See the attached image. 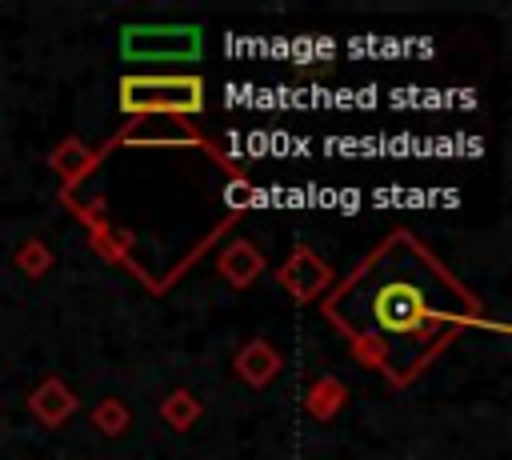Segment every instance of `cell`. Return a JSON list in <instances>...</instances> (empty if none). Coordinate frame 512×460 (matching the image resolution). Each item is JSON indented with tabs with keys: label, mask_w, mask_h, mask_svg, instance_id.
<instances>
[{
	"label": "cell",
	"mask_w": 512,
	"mask_h": 460,
	"mask_svg": "<svg viewBox=\"0 0 512 460\" xmlns=\"http://www.w3.org/2000/svg\"><path fill=\"white\" fill-rule=\"evenodd\" d=\"M276 280H280V288H284L296 304H312V300H320V296L332 288V268H328L308 244H296V248L288 252V260L276 268Z\"/></svg>",
	"instance_id": "5b68a950"
},
{
	"label": "cell",
	"mask_w": 512,
	"mask_h": 460,
	"mask_svg": "<svg viewBox=\"0 0 512 460\" xmlns=\"http://www.w3.org/2000/svg\"><path fill=\"white\" fill-rule=\"evenodd\" d=\"M280 352L268 344V340H248V344H240V352H236V360H232V368H236V376L248 384V388H264L276 372H280Z\"/></svg>",
	"instance_id": "9c48e42d"
},
{
	"label": "cell",
	"mask_w": 512,
	"mask_h": 460,
	"mask_svg": "<svg viewBox=\"0 0 512 460\" xmlns=\"http://www.w3.org/2000/svg\"><path fill=\"white\" fill-rule=\"evenodd\" d=\"M324 320L356 360L392 388H408L468 328H496L480 296L408 228L388 232L340 284L320 296Z\"/></svg>",
	"instance_id": "6da1fadb"
},
{
	"label": "cell",
	"mask_w": 512,
	"mask_h": 460,
	"mask_svg": "<svg viewBox=\"0 0 512 460\" xmlns=\"http://www.w3.org/2000/svg\"><path fill=\"white\" fill-rule=\"evenodd\" d=\"M224 200L232 204V216H240L252 200H256V184L248 180V176H236V180H228V188H224Z\"/></svg>",
	"instance_id": "9a60e30c"
},
{
	"label": "cell",
	"mask_w": 512,
	"mask_h": 460,
	"mask_svg": "<svg viewBox=\"0 0 512 460\" xmlns=\"http://www.w3.org/2000/svg\"><path fill=\"white\" fill-rule=\"evenodd\" d=\"M104 156H100V148H88L84 140H76V136H68L64 144H56L52 148V156H48V164H52V172L60 176V184H64V192L68 188H80L84 184V176L100 164Z\"/></svg>",
	"instance_id": "ba28073f"
},
{
	"label": "cell",
	"mask_w": 512,
	"mask_h": 460,
	"mask_svg": "<svg viewBox=\"0 0 512 460\" xmlns=\"http://www.w3.org/2000/svg\"><path fill=\"white\" fill-rule=\"evenodd\" d=\"M16 268H20L24 276L40 280V276L52 268V252H48V244H44V240H24V244L16 248Z\"/></svg>",
	"instance_id": "5bb4252c"
},
{
	"label": "cell",
	"mask_w": 512,
	"mask_h": 460,
	"mask_svg": "<svg viewBox=\"0 0 512 460\" xmlns=\"http://www.w3.org/2000/svg\"><path fill=\"white\" fill-rule=\"evenodd\" d=\"M88 244H92V252H96L100 260H108V264H124V268H136V260H132L136 236H132V232H124L120 224L96 220V224L88 228ZM136 276H140V272H136Z\"/></svg>",
	"instance_id": "30bf717a"
},
{
	"label": "cell",
	"mask_w": 512,
	"mask_h": 460,
	"mask_svg": "<svg viewBox=\"0 0 512 460\" xmlns=\"http://www.w3.org/2000/svg\"><path fill=\"white\" fill-rule=\"evenodd\" d=\"M120 112L136 116H180L192 120L204 112V80L196 72H124L116 84Z\"/></svg>",
	"instance_id": "7a4b0ae2"
},
{
	"label": "cell",
	"mask_w": 512,
	"mask_h": 460,
	"mask_svg": "<svg viewBox=\"0 0 512 460\" xmlns=\"http://www.w3.org/2000/svg\"><path fill=\"white\" fill-rule=\"evenodd\" d=\"M92 428L100 436H112L116 440V436H124L132 428V408L120 396H104V400L92 404Z\"/></svg>",
	"instance_id": "4fadbf2b"
},
{
	"label": "cell",
	"mask_w": 512,
	"mask_h": 460,
	"mask_svg": "<svg viewBox=\"0 0 512 460\" xmlns=\"http://www.w3.org/2000/svg\"><path fill=\"white\" fill-rule=\"evenodd\" d=\"M344 404H348V388H344L336 376H320V380H312L308 392H304V408H308V416L320 420V424L332 420Z\"/></svg>",
	"instance_id": "8fae6325"
},
{
	"label": "cell",
	"mask_w": 512,
	"mask_h": 460,
	"mask_svg": "<svg viewBox=\"0 0 512 460\" xmlns=\"http://www.w3.org/2000/svg\"><path fill=\"white\" fill-rule=\"evenodd\" d=\"M200 400L188 392V388H172L164 400H160V420L172 428V432H192V424L200 420Z\"/></svg>",
	"instance_id": "7c38bea8"
},
{
	"label": "cell",
	"mask_w": 512,
	"mask_h": 460,
	"mask_svg": "<svg viewBox=\"0 0 512 460\" xmlns=\"http://www.w3.org/2000/svg\"><path fill=\"white\" fill-rule=\"evenodd\" d=\"M216 272H220L236 292H244L248 284L260 280L264 256H260V248H256L252 240H232V244H224V248L216 252Z\"/></svg>",
	"instance_id": "52a82bcc"
},
{
	"label": "cell",
	"mask_w": 512,
	"mask_h": 460,
	"mask_svg": "<svg viewBox=\"0 0 512 460\" xmlns=\"http://www.w3.org/2000/svg\"><path fill=\"white\" fill-rule=\"evenodd\" d=\"M124 144H132V148H200V152H208L220 168H228V180L248 176L228 152H220L200 128H192V120H180V116H136L128 128H120V132L100 148V156H108L112 148H124Z\"/></svg>",
	"instance_id": "277c9868"
},
{
	"label": "cell",
	"mask_w": 512,
	"mask_h": 460,
	"mask_svg": "<svg viewBox=\"0 0 512 460\" xmlns=\"http://www.w3.org/2000/svg\"><path fill=\"white\" fill-rule=\"evenodd\" d=\"M76 408H80V400H76V392H72L60 376H44V380L28 392V412H32V420L44 424V428H64V424L76 416Z\"/></svg>",
	"instance_id": "8992f818"
},
{
	"label": "cell",
	"mask_w": 512,
	"mask_h": 460,
	"mask_svg": "<svg viewBox=\"0 0 512 460\" xmlns=\"http://www.w3.org/2000/svg\"><path fill=\"white\" fill-rule=\"evenodd\" d=\"M204 52L200 24H124L120 56L124 64H192Z\"/></svg>",
	"instance_id": "3957f363"
}]
</instances>
